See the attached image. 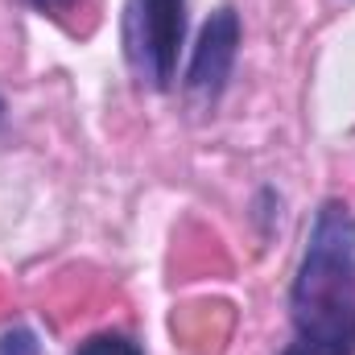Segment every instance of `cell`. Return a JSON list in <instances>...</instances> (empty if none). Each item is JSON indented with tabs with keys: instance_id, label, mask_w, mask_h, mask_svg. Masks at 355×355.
<instances>
[{
	"instance_id": "6da1fadb",
	"label": "cell",
	"mask_w": 355,
	"mask_h": 355,
	"mask_svg": "<svg viewBox=\"0 0 355 355\" xmlns=\"http://www.w3.org/2000/svg\"><path fill=\"white\" fill-rule=\"evenodd\" d=\"M289 343L281 355H355V211L322 198L289 281Z\"/></svg>"
},
{
	"instance_id": "7a4b0ae2",
	"label": "cell",
	"mask_w": 355,
	"mask_h": 355,
	"mask_svg": "<svg viewBox=\"0 0 355 355\" xmlns=\"http://www.w3.org/2000/svg\"><path fill=\"white\" fill-rule=\"evenodd\" d=\"M186 46V0H124L120 50L141 91H170Z\"/></svg>"
},
{
	"instance_id": "3957f363",
	"label": "cell",
	"mask_w": 355,
	"mask_h": 355,
	"mask_svg": "<svg viewBox=\"0 0 355 355\" xmlns=\"http://www.w3.org/2000/svg\"><path fill=\"white\" fill-rule=\"evenodd\" d=\"M240 42H244V25L240 12L232 4H219L202 25L198 37L190 46L186 71H182V91L190 99H198L202 107H215L223 99V91L236 75V58H240Z\"/></svg>"
},
{
	"instance_id": "277c9868",
	"label": "cell",
	"mask_w": 355,
	"mask_h": 355,
	"mask_svg": "<svg viewBox=\"0 0 355 355\" xmlns=\"http://www.w3.org/2000/svg\"><path fill=\"white\" fill-rule=\"evenodd\" d=\"M71 355H145V347L124 331H99V335H87Z\"/></svg>"
},
{
	"instance_id": "5b68a950",
	"label": "cell",
	"mask_w": 355,
	"mask_h": 355,
	"mask_svg": "<svg viewBox=\"0 0 355 355\" xmlns=\"http://www.w3.org/2000/svg\"><path fill=\"white\" fill-rule=\"evenodd\" d=\"M0 355H42V339L29 327H8L0 335Z\"/></svg>"
},
{
	"instance_id": "8992f818",
	"label": "cell",
	"mask_w": 355,
	"mask_h": 355,
	"mask_svg": "<svg viewBox=\"0 0 355 355\" xmlns=\"http://www.w3.org/2000/svg\"><path fill=\"white\" fill-rule=\"evenodd\" d=\"M29 4H33L42 17H54V21H62L67 12H75V4H79V0H29Z\"/></svg>"
}]
</instances>
